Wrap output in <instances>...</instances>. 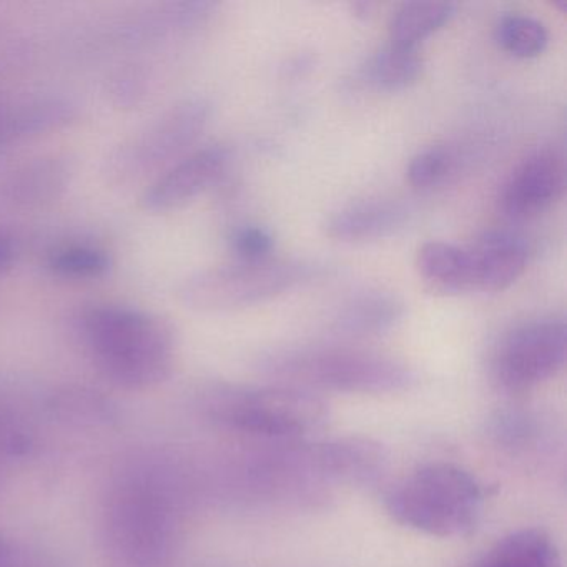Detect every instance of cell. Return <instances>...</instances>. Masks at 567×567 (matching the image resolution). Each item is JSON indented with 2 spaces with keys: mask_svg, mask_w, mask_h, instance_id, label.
<instances>
[{
  "mask_svg": "<svg viewBox=\"0 0 567 567\" xmlns=\"http://www.w3.org/2000/svg\"><path fill=\"white\" fill-rule=\"evenodd\" d=\"M92 361L112 383L147 390L164 383L175 363L172 328L154 315L125 305H94L78 320Z\"/></svg>",
  "mask_w": 567,
  "mask_h": 567,
  "instance_id": "cell-1",
  "label": "cell"
},
{
  "mask_svg": "<svg viewBox=\"0 0 567 567\" xmlns=\"http://www.w3.org/2000/svg\"><path fill=\"white\" fill-rule=\"evenodd\" d=\"M260 368L288 386L341 393H393L406 390L414 381L406 364L353 348H287L265 354Z\"/></svg>",
  "mask_w": 567,
  "mask_h": 567,
  "instance_id": "cell-2",
  "label": "cell"
},
{
  "mask_svg": "<svg viewBox=\"0 0 567 567\" xmlns=\"http://www.w3.org/2000/svg\"><path fill=\"white\" fill-rule=\"evenodd\" d=\"M388 514L401 526L436 537H460L476 527L483 491L463 467L431 463L391 487Z\"/></svg>",
  "mask_w": 567,
  "mask_h": 567,
  "instance_id": "cell-3",
  "label": "cell"
},
{
  "mask_svg": "<svg viewBox=\"0 0 567 567\" xmlns=\"http://www.w3.org/2000/svg\"><path fill=\"white\" fill-rule=\"evenodd\" d=\"M205 413L228 430L264 437L310 436L327 424L328 408L303 388L215 384L202 396Z\"/></svg>",
  "mask_w": 567,
  "mask_h": 567,
  "instance_id": "cell-4",
  "label": "cell"
},
{
  "mask_svg": "<svg viewBox=\"0 0 567 567\" xmlns=\"http://www.w3.org/2000/svg\"><path fill=\"white\" fill-rule=\"evenodd\" d=\"M317 275V267L301 260H271L208 268L190 275L178 287L185 307L200 313H227L274 300Z\"/></svg>",
  "mask_w": 567,
  "mask_h": 567,
  "instance_id": "cell-5",
  "label": "cell"
},
{
  "mask_svg": "<svg viewBox=\"0 0 567 567\" xmlns=\"http://www.w3.org/2000/svg\"><path fill=\"white\" fill-rule=\"evenodd\" d=\"M212 104L205 97H190L172 105L134 137L118 145L105 162V175L114 184H131L175 164L207 128Z\"/></svg>",
  "mask_w": 567,
  "mask_h": 567,
  "instance_id": "cell-6",
  "label": "cell"
},
{
  "mask_svg": "<svg viewBox=\"0 0 567 567\" xmlns=\"http://www.w3.org/2000/svg\"><path fill=\"white\" fill-rule=\"evenodd\" d=\"M107 537L125 566H157L171 537V517L161 494L144 483L122 487L107 513Z\"/></svg>",
  "mask_w": 567,
  "mask_h": 567,
  "instance_id": "cell-7",
  "label": "cell"
},
{
  "mask_svg": "<svg viewBox=\"0 0 567 567\" xmlns=\"http://www.w3.org/2000/svg\"><path fill=\"white\" fill-rule=\"evenodd\" d=\"M567 328L563 320L520 324L494 351L493 377L509 393H524L556 377L566 363Z\"/></svg>",
  "mask_w": 567,
  "mask_h": 567,
  "instance_id": "cell-8",
  "label": "cell"
},
{
  "mask_svg": "<svg viewBox=\"0 0 567 567\" xmlns=\"http://www.w3.org/2000/svg\"><path fill=\"white\" fill-rule=\"evenodd\" d=\"M566 192V164L556 148L530 152L501 188L499 208L511 220H527L553 207Z\"/></svg>",
  "mask_w": 567,
  "mask_h": 567,
  "instance_id": "cell-9",
  "label": "cell"
},
{
  "mask_svg": "<svg viewBox=\"0 0 567 567\" xmlns=\"http://www.w3.org/2000/svg\"><path fill=\"white\" fill-rule=\"evenodd\" d=\"M230 162L231 151L227 145H208L190 152L152 182L142 205L145 210L158 214L184 207L214 187Z\"/></svg>",
  "mask_w": 567,
  "mask_h": 567,
  "instance_id": "cell-10",
  "label": "cell"
},
{
  "mask_svg": "<svg viewBox=\"0 0 567 567\" xmlns=\"http://www.w3.org/2000/svg\"><path fill=\"white\" fill-rule=\"evenodd\" d=\"M410 221L406 205L393 198H368L344 205L323 224L327 237L343 244L381 240L403 230Z\"/></svg>",
  "mask_w": 567,
  "mask_h": 567,
  "instance_id": "cell-11",
  "label": "cell"
},
{
  "mask_svg": "<svg viewBox=\"0 0 567 567\" xmlns=\"http://www.w3.org/2000/svg\"><path fill=\"white\" fill-rule=\"evenodd\" d=\"M473 268V290L497 293L519 280L527 267L526 244L507 231H486L466 247Z\"/></svg>",
  "mask_w": 567,
  "mask_h": 567,
  "instance_id": "cell-12",
  "label": "cell"
},
{
  "mask_svg": "<svg viewBox=\"0 0 567 567\" xmlns=\"http://www.w3.org/2000/svg\"><path fill=\"white\" fill-rule=\"evenodd\" d=\"M74 167L65 155H44L16 168L0 185V197L18 208L41 207L64 194Z\"/></svg>",
  "mask_w": 567,
  "mask_h": 567,
  "instance_id": "cell-13",
  "label": "cell"
},
{
  "mask_svg": "<svg viewBox=\"0 0 567 567\" xmlns=\"http://www.w3.org/2000/svg\"><path fill=\"white\" fill-rule=\"evenodd\" d=\"M404 317V303L393 291L370 288L348 298L333 320L341 337H380L393 330Z\"/></svg>",
  "mask_w": 567,
  "mask_h": 567,
  "instance_id": "cell-14",
  "label": "cell"
},
{
  "mask_svg": "<svg viewBox=\"0 0 567 567\" xmlns=\"http://www.w3.org/2000/svg\"><path fill=\"white\" fill-rule=\"evenodd\" d=\"M416 270L427 290L437 295L473 291L470 251L444 241H430L417 251Z\"/></svg>",
  "mask_w": 567,
  "mask_h": 567,
  "instance_id": "cell-15",
  "label": "cell"
},
{
  "mask_svg": "<svg viewBox=\"0 0 567 567\" xmlns=\"http://www.w3.org/2000/svg\"><path fill=\"white\" fill-rule=\"evenodd\" d=\"M313 460L323 473L354 484L373 481L386 461L380 444L358 437L324 444L315 453Z\"/></svg>",
  "mask_w": 567,
  "mask_h": 567,
  "instance_id": "cell-16",
  "label": "cell"
},
{
  "mask_svg": "<svg viewBox=\"0 0 567 567\" xmlns=\"http://www.w3.org/2000/svg\"><path fill=\"white\" fill-rule=\"evenodd\" d=\"M474 567H563V560L549 534L524 527L497 540Z\"/></svg>",
  "mask_w": 567,
  "mask_h": 567,
  "instance_id": "cell-17",
  "label": "cell"
},
{
  "mask_svg": "<svg viewBox=\"0 0 567 567\" xmlns=\"http://www.w3.org/2000/svg\"><path fill=\"white\" fill-rule=\"evenodd\" d=\"M456 14L451 2H406L391 16L390 44L417 49L421 42L444 28Z\"/></svg>",
  "mask_w": 567,
  "mask_h": 567,
  "instance_id": "cell-18",
  "label": "cell"
},
{
  "mask_svg": "<svg viewBox=\"0 0 567 567\" xmlns=\"http://www.w3.org/2000/svg\"><path fill=\"white\" fill-rule=\"evenodd\" d=\"M423 74V59L417 49L384 45L364 65L363 78L378 91L398 92L416 84Z\"/></svg>",
  "mask_w": 567,
  "mask_h": 567,
  "instance_id": "cell-19",
  "label": "cell"
},
{
  "mask_svg": "<svg viewBox=\"0 0 567 567\" xmlns=\"http://www.w3.org/2000/svg\"><path fill=\"white\" fill-rule=\"evenodd\" d=\"M49 271L68 280H95L111 270L107 251L94 245L69 244L54 248L48 255Z\"/></svg>",
  "mask_w": 567,
  "mask_h": 567,
  "instance_id": "cell-20",
  "label": "cell"
},
{
  "mask_svg": "<svg viewBox=\"0 0 567 567\" xmlns=\"http://www.w3.org/2000/svg\"><path fill=\"white\" fill-rule=\"evenodd\" d=\"M494 38L503 51L517 59L539 58L549 42L543 22L524 14L503 16L494 29Z\"/></svg>",
  "mask_w": 567,
  "mask_h": 567,
  "instance_id": "cell-21",
  "label": "cell"
},
{
  "mask_svg": "<svg viewBox=\"0 0 567 567\" xmlns=\"http://www.w3.org/2000/svg\"><path fill=\"white\" fill-rule=\"evenodd\" d=\"M454 155L447 147L424 148L411 158L408 165L406 178L416 190H431L444 184L454 171Z\"/></svg>",
  "mask_w": 567,
  "mask_h": 567,
  "instance_id": "cell-22",
  "label": "cell"
},
{
  "mask_svg": "<svg viewBox=\"0 0 567 567\" xmlns=\"http://www.w3.org/2000/svg\"><path fill=\"white\" fill-rule=\"evenodd\" d=\"M234 261L241 264H260L271 260L277 248L274 231L264 225H244L235 228L228 238Z\"/></svg>",
  "mask_w": 567,
  "mask_h": 567,
  "instance_id": "cell-23",
  "label": "cell"
},
{
  "mask_svg": "<svg viewBox=\"0 0 567 567\" xmlns=\"http://www.w3.org/2000/svg\"><path fill=\"white\" fill-rule=\"evenodd\" d=\"M148 92V78L142 69L127 68L114 75L111 82L112 102L118 107L131 109L141 104Z\"/></svg>",
  "mask_w": 567,
  "mask_h": 567,
  "instance_id": "cell-24",
  "label": "cell"
},
{
  "mask_svg": "<svg viewBox=\"0 0 567 567\" xmlns=\"http://www.w3.org/2000/svg\"><path fill=\"white\" fill-rule=\"evenodd\" d=\"M28 55V41L12 29L0 28V75L21 68Z\"/></svg>",
  "mask_w": 567,
  "mask_h": 567,
  "instance_id": "cell-25",
  "label": "cell"
},
{
  "mask_svg": "<svg viewBox=\"0 0 567 567\" xmlns=\"http://www.w3.org/2000/svg\"><path fill=\"white\" fill-rule=\"evenodd\" d=\"M18 142L16 135V102L0 101V152Z\"/></svg>",
  "mask_w": 567,
  "mask_h": 567,
  "instance_id": "cell-26",
  "label": "cell"
},
{
  "mask_svg": "<svg viewBox=\"0 0 567 567\" xmlns=\"http://www.w3.org/2000/svg\"><path fill=\"white\" fill-rule=\"evenodd\" d=\"M18 258V241L11 234L0 230V274L12 267Z\"/></svg>",
  "mask_w": 567,
  "mask_h": 567,
  "instance_id": "cell-27",
  "label": "cell"
},
{
  "mask_svg": "<svg viewBox=\"0 0 567 567\" xmlns=\"http://www.w3.org/2000/svg\"><path fill=\"white\" fill-rule=\"evenodd\" d=\"M19 446H21V437L0 421V461L16 454V450H19Z\"/></svg>",
  "mask_w": 567,
  "mask_h": 567,
  "instance_id": "cell-28",
  "label": "cell"
},
{
  "mask_svg": "<svg viewBox=\"0 0 567 567\" xmlns=\"http://www.w3.org/2000/svg\"><path fill=\"white\" fill-rule=\"evenodd\" d=\"M12 563V547L0 536V567H9Z\"/></svg>",
  "mask_w": 567,
  "mask_h": 567,
  "instance_id": "cell-29",
  "label": "cell"
}]
</instances>
